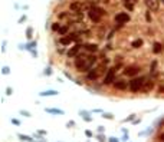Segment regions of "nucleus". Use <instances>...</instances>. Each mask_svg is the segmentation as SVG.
<instances>
[{
  "label": "nucleus",
  "mask_w": 164,
  "mask_h": 142,
  "mask_svg": "<svg viewBox=\"0 0 164 142\" xmlns=\"http://www.w3.org/2000/svg\"><path fill=\"white\" fill-rule=\"evenodd\" d=\"M124 6L128 9V11L134 10V3H133V2H124Z\"/></svg>",
  "instance_id": "a211bd4d"
},
{
  "label": "nucleus",
  "mask_w": 164,
  "mask_h": 142,
  "mask_svg": "<svg viewBox=\"0 0 164 142\" xmlns=\"http://www.w3.org/2000/svg\"><path fill=\"white\" fill-rule=\"evenodd\" d=\"M158 92H160V94H161V92H164V88H161V86H160V89H158Z\"/></svg>",
  "instance_id": "7c9ffc66"
},
{
  "label": "nucleus",
  "mask_w": 164,
  "mask_h": 142,
  "mask_svg": "<svg viewBox=\"0 0 164 142\" xmlns=\"http://www.w3.org/2000/svg\"><path fill=\"white\" fill-rule=\"evenodd\" d=\"M144 83H146V78L144 76H140V78H134L130 80V90L133 92V94H137V92H140V90H142V86H144Z\"/></svg>",
  "instance_id": "7ed1b4c3"
},
{
  "label": "nucleus",
  "mask_w": 164,
  "mask_h": 142,
  "mask_svg": "<svg viewBox=\"0 0 164 142\" xmlns=\"http://www.w3.org/2000/svg\"><path fill=\"white\" fill-rule=\"evenodd\" d=\"M141 71V67L137 66V65H130L124 69V75L125 76H130V78H134L135 75H138V72Z\"/></svg>",
  "instance_id": "6e6552de"
},
{
  "label": "nucleus",
  "mask_w": 164,
  "mask_h": 142,
  "mask_svg": "<svg viewBox=\"0 0 164 142\" xmlns=\"http://www.w3.org/2000/svg\"><path fill=\"white\" fill-rule=\"evenodd\" d=\"M66 32H68V26H60V29H59L58 33L62 34V36H66Z\"/></svg>",
  "instance_id": "aec40b11"
},
{
  "label": "nucleus",
  "mask_w": 164,
  "mask_h": 142,
  "mask_svg": "<svg viewBox=\"0 0 164 142\" xmlns=\"http://www.w3.org/2000/svg\"><path fill=\"white\" fill-rule=\"evenodd\" d=\"M72 42H79V36L76 33H71V34H66V36H62L59 39V43L64 46H69Z\"/></svg>",
  "instance_id": "0eeeda50"
},
{
  "label": "nucleus",
  "mask_w": 164,
  "mask_h": 142,
  "mask_svg": "<svg viewBox=\"0 0 164 142\" xmlns=\"http://www.w3.org/2000/svg\"><path fill=\"white\" fill-rule=\"evenodd\" d=\"M111 142H118V141H117L115 138H111Z\"/></svg>",
  "instance_id": "2f4dec72"
},
{
  "label": "nucleus",
  "mask_w": 164,
  "mask_h": 142,
  "mask_svg": "<svg viewBox=\"0 0 164 142\" xmlns=\"http://www.w3.org/2000/svg\"><path fill=\"white\" fill-rule=\"evenodd\" d=\"M66 16H68V11H62V13H60V15L58 16V17H59V19H65Z\"/></svg>",
  "instance_id": "a878e982"
},
{
  "label": "nucleus",
  "mask_w": 164,
  "mask_h": 142,
  "mask_svg": "<svg viewBox=\"0 0 164 142\" xmlns=\"http://www.w3.org/2000/svg\"><path fill=\"white\" fill-rule=\"evenodd\" d=\"M115 73H117V67H109L108 71H107V73H105L104 76V85L105 86H109L112 85V83L115 82Z\"/></svg>",
  "instance_id": "39448f33"
},
{
  "label": "nucleus",
  "mask_w": 164,
  "mask_h": 142,
  "mask_svg": "<svg viewBox=\"0 0 164 142\" xmlns=\"http://www.w3.org/2000/svg\"><path fill=\"white\" fill-rule=\"evenodd\" d=\"M81 48H84V46H82L81 43H76L74 48H71L69 50H68V57H69V59H72V57H76L79 55V50H81Z\"/></svg>",
  "instance_id": "9d476101"
},
{
  "label": "nucleus",
  "mask_w": 164,
  "mask_h": 142,
  "mask_svg": "<svg viewBox=\"0 0 164 142\" xmlns=\"http://www.w3.org/2000/svg\"><path fill=\"white\" fill-rule=\"evenodd\" d=\"M114 20H115V23H118L119 26H123V25H125V23L130 22L131 16H130V13H127V11H119V13H117L115 15Z\"/></svg>",
  "instance_id": "423d86ee"
},
{
  "label": "nucleus",
  "mask_w": 164,
  "mask_h": 142,
  "mask_svg": "<svg viewBox=\"0 0 164 142\" xmlns=\"http://www.w3.org/2000/svg\"><path fill=\"white\" fill-rule=\"evenodd\" d=\"M102 15H105V10H102V9H99V7H92L88 11V16H89V19L92 20L94 23H99Z\"/></svg>",
  "instance_id": "20e7f679"
},
{
  "label": "nucleus",
  "mask_w": 164,
  "mask_h": 142,
  "mask_svg": "<svg viewBox=\"0 0 164 142\" xmlns=\"http://www.w3.org/2000/svg\"><path fill=\"white\" fill-rule=\"evenodd\" d=\"M32 33H33V30H32V27H27L26 29V34H27V38H32Z\"/></svg>",
  "instance_id": "b1692460"
},
{
  "label": "nucleus",
  "mask_w": 164,
  "mask_h": 142,
  "mask_svg": "<svg viewBox=\"0 0 164 142\" xmlns=\"http://www.w3.org/2000/svg\"><path fill=\"white\" fill-rule=\"evenodd\" d=\"M69 10L75 11V13H81V10H82L81 2H72V3L69 4Z\"/></svg>",
  "instance_id": "2eb2a0df"
},
{
  "label": "nucleus",
  "mask_w": 164,
  "mask_h": 142,
  "mask_svg": "<svg viewBox=\"0 0 164 142\" xmlns=\"http://www.w3.org/2000/svg\"><path fill=\"white\" fill-rule=\"evenodd\" d=\"M85 135L88 136V138H91V136H92V132H91V131H86V132H85Z\"/></svg>",
  "instance_id": "c85d7f7f"
},
{
  "label": "nucleus",
  "mask_w": 164,
  "mask_h": 142,
  "mask_svg": "<svg viewBox=\"0 0 164 142\" xmlns=\"http://www.w3.org/2000/svg\"><path fill=\"white\" fill-rule=\"evenodd\" d=\"M84 49L89 53H97L98 52V45L97 43H85V45H84Z\"/></svg>",
  "instance_id": "ddd939ff"
},
{
  "label": "nucleus",
  "mask_w": 164,
  "mask_h": 142,
  "mask_svg": "<svg viewBox=\"0 0 164 142\" xmlns=\"http://www.w3.org/2000/svg\"><path fill=\"white\" fill-rule=\"evenodd\" d=\"M158 141H160V142H164V132L158 135Z\"/></svg>",
  "instance_id": "cd10ccee"
},
{
  "label": "nucleus",
  "mask_w": 164,
  "mask_h": 142,
  "mask_svg": "<svg viewBox=\"0 0 164 142\" xmlns=\"http://www.w3.org/2000/svg\"><path fill=\"white\" fill-rule=\"evenodd\" d=\"M153 52L156 53V55H160V53H163V52H164V45L161 43V42H154Z\"/></svg>",
  "instance_id": "4468645a"
},
{
  "label": "nucleus",
  "mask_w": 164,
  "mask_h": 142,
  "mask_svg": "<svg viewBox=\"0 0 164 142\" xmlns=\"http://www.w3.org/2000/svg\"><path fill=\"white\" fill-rule=\"evenodd\" d=\"M142 39H135V40H133V43H131V48H134V49H138V48H141L142 46Z\"/></svg>",
  "instance_id": "dca6fc26"
},
{
  "label": "nucleus",
  "mask_w": 164,
  "mask_h": 142,
  "mask_svg": "<svg viewBox=\"0 0 164 142\" xmlns=\"http://www.w3.org/2000/svg\"><path fill=\"white\" fill-rule=\"evenodd\" d=\"M97 63V56L95 55H89V56H85V55H78L74 60V65L76 67L78 72H88L91 71V67Z\"/></svg>",
  "instance_id": "f257e3e1"
},
{
  "label": "nucleus",
  "mask_w": 164,
  "mask_h": 142,
  "mask_svg": "<svg viewBox=\"0 0 164 142\" xmlns=\"http://www.w3.org/2000/svg\"><path fill=\"white\" fill-rule=\"evenodd\" d=\"M123 2H133V3H135L137 0H123Z\"/></svg>",
  "instance_id": "c756f323"
},
{
  "label": "nucleus",
  "mask_w": 164,
  "mask_h": 142,
  "mask_svg": "<svg viewBox=\"0 0 164 142\" xmlns=\"http://www.w3.org/2000/svg\"><path fill=\"white\" fill-rule=\"evenodd\" d=\"M144 3H146L147 9L150 11H158V9H160V2L158 0H144Z\"/></svg>",
  "instance_id": "1a4fd4ad"
},
{
  "label": "nucleus",
  "mask_w": 164,
  "mask_h": 142,
  "mask_svg": "<svg viewBox=\"0 0 164 142\" xmlns=\"http://www.w3.org/2000/svg\"><path fill=\"white\" fill-rule=\"evenodd\" d=\"M154 86H156V82H154V80H147V82L144 83V86H142V92H144V94H148V92H151V90L154 89Z\"/></svg>",
  "instance_id": "f8f14e48"
},
{
  "label": "nucleus",
  "mask_w": 164,
  "mask_h": 142,
  "mask_svg": "<svg viewBox=\"0 0 164 142\" xmlns=\"http://www.w3.org/2000/svg\"><path fill=\"white\" fill-rule=\"evenodd\" d=\"M146 20H147V23H151V20H153V17H151V13H150V10H147V13H146Z\"/></svg>",
  "instance_id": "5701e85b"
},
{
  "label": "nucleus",
  "mask_w": 164,
  "mask_h": 142,
  "mask_svg": "<svg viewBox=\"0 0 164 142\" xmlns=\"http://www.w3.org/2000/svg\"><path fill=\"white\" fill-rule=\"evenodd\" d=\"M9 72H10V69H9L7 66H4L3 71H2V73H3V75H9Z\"/></svg>",
  "instance_id": "393cba45"
},
{
  "label": "nucleus",
  "mask_w": 164,
  "mask_h": 142,
  "mask_svg": "<svg viewBox=\"0 0 164 142\" xmlns=\"http://www.w3.org/2000/svg\"><path fill=\"white\" fill-rule=\"evenodd\" d=\"M46 112H49V113H58V115H64V111H60V109H46Z\"/></svg>",
  "instance_id": "6ab92c4d"
},
{
  "label": "nucleus",
  "mask_w": 164,
  "mask_h": 142,
  "mask_svg": "<svg viewBox=\"0 0 164 142\" xmlns=\"http://www.w3.org/2000/svg\"><path fill=\"white\" fill-rule=\"evenodd\" d=\"M105 118V119H112V118H114V116L111 115V113H104V115H102Z\"/></svg>",
  "instance_id": "bb28decb"
},
{
  "label": "nucleus",
  "mask_w": 164,
  "mask_h": 142,
  "mask_svg": "<svg viewBox=\"0 0 164 142\" xmlns=\"http://www.w3.org/2000/svg\"><path fill=\"white\" fill-rule=\"evenodd\" d=\"M161 2H163V3H164V0H161Z\"/></svg>",
  "instance_id": "473e14b6"
},
{
  "label": "nucleus",
  "mask_w": 164,
  "mask_h": 142,
  "mask_svg": "<svg viewBox=\"0 0 164 142\" xmlns=\"http://www.w3.org/2000/svg\"><path fill=\"white\" fill-rule=\"evenodd\" d=\"M59 92H56V90H45V92H42L41 96H55V95H58Z\"/></svg>",
  "instance_id": "f3484780"
},
{
  "label": "nucleus",
  "mask_w": 164,
  "mask_h": 142,
  "mask_svg": "<svg viewBox=\"0 0 164 142\" xmlns=\"http://www.w3.org/2000/svg\"><path fill=\"white\" fill-rule=\"evenodd\" d=\"M19 138L22 139V141H27V142H32V138L27 136V135H19Z\"/></svg>",
  "instance_id": "4be33fe9"
},
{
  "label": "nucleus",
  "mask_w": 164,
  "mask_h": 142,
  "mask_svg": "<svg viewBox=\"0 0 164 142\" xmlns=\"http://www.w3.org/2000/svg\"><path fill=\"white\" fill-rule=\"evenodd\" d=\"M107 63H108V60L105 62V63H102L101 66H98V67H95V69H92V71H89L88 73H86V79L88 80H97L98 78H99L104 72H107Z\"/></svg>",
  "instance_id": "f03ea898"
},
{
  "label": "nucleus",
  "mask_w": 164,
  "mask_h": 142,
  "mask_svg": "<svg viewBox=\"0 0 164 142\" xmlns=\"http://www.w3.org/2000/svg\"><path fill=\"white\" fill-rule=\"evenodd\" d=\"M59 29H60V25L58 22H55L52 25V30H53V32H59Z\"/></svg>",
  "instance_id": "412c9836"
},
{
  "label": "nucleus",
  "mask_w": 164,
  "mask_h": 142,
  "mask_svg": "<svg viewBox=\"0 0 164 142\" xmlns=\"http://www.w3.org/2000/svg\"><path fill=\"white\" fill-rule=\"evenodd\" d=\"M112 86H114L117 90H127V88H130V85H127V82H125V80H123V79L115 80V82L112 83Z\"/></svg>",
  "instance_id": "9b49d317"
}]
</instances>
